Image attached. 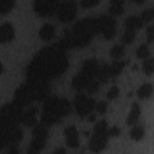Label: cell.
Listing matches in <instances>:
<instances>
[{"label":"cell","instance_id":"cell-8","mask_svg":"<svg viewBox=\"0 0 154 154\" xmlns=\"http://www.w3.org/2000/svg\"><path fill=\"white\" fill-rule=\"evenodd\" d=\"M22 140V130L17 125L0 124V148L6 146H16Z\"/></svg>","mask_w":154,"mask_h":154},{"label":"cell","instance_id":"cell-34","mask_svg":"<svg viewBox=\"0 0 154 154\" xmlns=\"http://www.w3.org/2000/svg\"><path fill=\"white\" fill-rule=\"evenodd\" d=\"M108 11H109V13L112 16H120L123 13V6H113V5H111Z\"/></svg>","mask_w":154,"mask_h":154},{"label":"cell","instance_id":"cell-33","mask_svg":"<svg viewBox=\"0 0 154 154\" xmlns=\"http://www.w3.org/2000/svg\"><path fill=\"white\" fill-rule=\"evenodd\" d=\"M99 2H100V0H82L81 1V5L84 8H90V7L96 6Z\"/></svg>","mask_w":154,"mask_h":154},{"label":"cell","instance_id":"cell-15","mask_svg":"<svg viewBox=\"0 0 154 154\" xmlns=\"http://www.w3.org/2000/svg\"><path fill=\"white\" fill-rule=\"evenodd\" d=\"M13 38H14V29L12 24L4 23L2 25H0V42L1 43L11 42Z\"/></svg>","mask_w":154,"mask_h":154},{"label":"cell","instance_id":"cell-32","mask_svg":"<svg viewBox=\"0 0 154 154\" xmlns=\"http://www.w3.org/2000/svg\"><path fill=\"white\" fill-rule=\"evenodd\" d=\"M95 108L100 114H105L107 112V103L105 101H100V102L95 103Z\"/></svg>","mask_w":154,"mask_h":154},{"label":"cell","instance_id":"cell-22","mask_svg":"<svg viewBox=\"0 0 154 154\" xmlns=\"http://www.w3.org/2000/svg\"><path fill=\"white\" fill-rule=\"evenodd\" d=\"M96 77H97V81L101 82V83H105L109 79V69H108V65H105L102 66L101 69L99 67V71L96 73Z\"/></svg>","mask_w":154,"mask_h":154},{"label":"cell","instance_id":"cell-5","mask_svg":"<svg viewBox=\"0 0 154 154\" xmlns=\"http://www.w3.org/2000/svg\"><path fill=\"white\" fill-rule=\"evenodd\" d=\"M97 71H99V63L95 59H89L84 61L81 72L77 73L72 79V87L76 90L87 89L90 82L94 81V77L96 76Z\"/></svg>","mask_w":154,"mask_h":154},{"label":"cell","instance_id":"cell-27","mask_svg":"<svg viewBox=\"0 0 154 154\" xmlns=\"http://www.w3.org/2000/svg\"><path fill=\"white\" fill-rule=\"evenodd\" d=\"M124 48L122 47V46H119V45H116V46H113L112 47V49H111V57L112 58H114V59H120V58H123L124 57Z\"/></svg>","mask_w":154,"mask_h":154},{"label":"cell","instance_id":"cell-37","mask_svg":"<svg viewBox=\"0 0 154 154\" xmlns=\"http://www.w3.org/2000/svg\"><path fill=\"white\" fill-rule=\"evenodd\" d=\"M124 0H111V5L113 6H123Z\"/></svg>","mask_w":154,"mask_h":154},{"label":"cell","instance_id":"cell-13","mask_svg":"<svg viewBox=\"0 0 154 154\" xmlns=\"http://www.w3.org/2000/svg\"><path fill=\"white\" fill-rule=\"evenodd\" d=\"M60 4V0H35L34 10L41 17H51Z\"/></svg>","mask_w":154,"mask_h":154},{"label":"cell","instance_id":"cell-23","mask_svg":"<svg viewBox=\"0 0 154 154\" xmlns=\"http://www.w3.org/2000/svg\"><path fill=\"white\" fill-rule=\"evenodd\" d=\"M14 1L16 0H0V13H8L14 6Z\"/></svg>","mask_w":154,"mask_h":154},{"label":"cell","instance_id":"cell-12","mask_svg":"<svg viewBox=\"0 0 154 154\" xmlns=\"http://www.w3.org/2000/svg\"><path fill=\"white\" fill-rule=\"evenodd\" d=\"M75 108H76V112L79 117H82V118L87 117L95 108V101L91 97H89L84 94L76 95V97H75Z\"/></svg>","mask_w":154,"mask_h":154},{"label":"cell","instance_id":"cell-9","mask_svg":"<svg viewBox=\"0 0 154 154\" xmlns=\"http://www.w3.org/2000/svg\"><path fill=\"white\" fill-rule=\"evenodd\" d=\"M48 137V131H47V125L45 124H40L36 125L34 131H32V140H31V144L29 148V153H38L43 149L46 141Z\"/></svg>","mask_w":154,"mask_h":154},{"label":"cell","instance_id":"cell-31","mask_svg":"<svg viewBox=\"0 0 154 154\" xmlns=\"http://www.w3.org/2000/svg\"><path fill=\"white\" fill-rule=\"evenodd\" d=\"M118 95H119V89H118V87H116V85H113V87L107 91V99H108V100H113V99H116Z\"/></svg>","mask_w":154,"mask_h":154},{"label":"cell","instance_id":"cell-24","mask_svg":"<svg viewBox=\"0 0 154 154\" xmlns=\"http://www.w3.org/2000/svg\"><path fill=\"white\" fill-rule=\"evenodd\" d=\"M143 135H144V129H143L142 126H140V125L134 126V128L131 129V131H130V137H131L132 140H135V141L141 140V138L143 137Z\"/></svg>","mask_w":154,"mask_h":154},{"label":"cell","instance_id":"cell-20","mask_svg":"<svg viewBox=\"0 0 154 154\" xmlns=\"http://www.w3.org/2000/svg\"><path fill=\"white\" fill-rule=\"evenodd\" d=\"M152 93H153V87H152V84L146 83V84L141 85V88L138 89V91H137V96H138L140 99L144 100V99H149L150 95H152Z\"/></svg>","mask_w":154,"mask_h":154},{"label":"cell","instance_id":"cell-1","mask_svg":"<svg viewBox=\"0 0 154 154\" xmlns=\"http://www.w3.org/2000/svg\"><path fill=\"white\" fill-rule=\"evenodd\" d=\"M65 51L60 43L42 49L28 66V79L47 83L61 75L69 66Z\"/></svg>","mask_w":154,"mask_h":154},{"label":"cell","instance_id":"cell-14","mask_svg":"<svg viewBox=\"0 0 154 154\" xmlns=\"http://www.w3.org/2000/svg\"><path fill=\"white\" fill-rule=\"evenodd\" d=\"M65 140H66V144L70 148H77L79 146L78 132L75 126H67L65 129Z\"/></svg>","mask_w":154,"mask_h":154},{"label":"cell","instance_id":"cell-21","mask_svg":"<svg viewBox=\"0 0 154 154\" xmlns=\"http://www.w3.org/2000/svg\"><path fill=\"white\" fill-rule=\"evenodd\" d=\"M125 66V63L124 61H114L112 65H108V69H109V76L111 77H114V76H118L123 69Z\"/></svg>","mask_w":154,"mask_h":154},{"label":"cell","instance_id":"cell-41","mask_svg":"<svg viewBox=\"0 0 154 154\" xmlns=\"http://www.w3.org/2000/svg\"><path fill=\"white\" fill-rule=\"evenodd\" d=\"M55 153H65V150L64 149H58V150H55Z\"/></svg>","mask_w":154,"mask_h":154},{"label":"cell","instance_id":"cell-11","mask_svg":"<svg viewBox=\"0 0 154 154\" xmlns=\"http://www.w3.org/2000/svg\"><path fill=\"white\" fill-rule=\"evenodd\" d=\"M58 19L61 23H69L72 19H75L77 13V4L75 0H65L59 4L58 10Z\"/></svg>","mask_w":154,"mask_h":154},{"label":"cell","instance_id":"cell-3","mask_svg":"<svg viewBox=\"0 0 154 154\" xmlns=\"http://www.w3.org/2000/svg\"><path fill=\"white\" fill-rule=\"evenodd\" d=\"M48 94L49 88L47 83L28 79L26 83H24L17 89L14 94V101L20 103L22 106H25L32 101H38L47 97Z\"/></svg>","mask_w":154,"mask_h":154},{"label":"cell","instance_id":"cell-28","mask_svg":"<svg viewBox=\"0 0 154 154\" xmlns=\"http://www.w3.org/2000/svg\"><path fill=\"white\" fill-rule=\"evenodd\" d=\"M136 55L140 59H147L149 57V48H148V46L147 45H141L137 48V51H136Z\"/></svg>","mask_w":154,"mask_h":154},{"label":"cell","instance_id":"cell-40","mask_svg":"<svg viewBox=\"0 0 154 154\" xmlns=\"http://www.w3.org/2000/svg\"><path fill=\"white\" fill-rule=\"evenodd\" d=\"M2 71H4V66H2V64L0 63V75L2 73Z\"/></svg>","mask_w":154,"mask_h":154},{"label":"cell","instance_id":"cell-30","mask_svg":"<svg viewBox=\"0 0 154 154\" xmlns=\"http://www.w3.org/2000/svg\"><path fill=\"white\" fill-rule=\"evenodd\" d=\"M99 81H96V79H94V81H91L90 82V84L87 87V90H88V93L89 94H94V93H96L97 90H99Z\"/></svg>","mask_w":154,"mask_h":154},{"label":"cell","instance_id":"cell-16","mask_svg":"<svg viewBox=\"0 0 154 154\" xmlns=\"http://www.w3.org/2000/svg\"><path fill=\"white\" fill-rule=\"evenodd\" d=\"M20 123H23L26 126L36 125V123H37V108L36 107H30L28 111L23 112Z\"/></svg>","mask_w":154,"mask_h":154},{"label":"cell","instance_id":"cell-25","mask_svg":"<svg viewBox=\"0 0 154 154\" xmlns=\"http://www.w3.org/2000/svg\"><path fill=\"white\" fill-rule=\"evenodd\" d=\"M142 67H143V72L146 75L150 76L153 73V71H154V60H153V58L148 57L147 59H144V63H143Z\"/></svg>","mask_w":154,"mask_h":154},{"label":"cell","instance_id":"cell-36","mask_svg":"<svg viewBox=\"0 0 154 154\" xmlns=\"http://www.w3.org/2000/svg\"><path fill=\"white\" fill-rule=\"evenodd\" d=\"M147 38H148V42H153V38H154V28L153 26H149L147 29Z\"/></svg>","mask_w":154,"mask_h":154},{"label":"cell","instance_id":"cell-17","mask_svg":"<svg viewBox=\"0 0 154 154\" xmlns=\"http://www.w3.org/2000/svg\"><path fill=\"white\" fill-rule=\"evenodd\" d=\"M143 22L140 17H136V16H131L129 18H126L125 20V28L129 29V30H137V29H141L143 26Z\"/></svg>","mask_w":154,"mask_h":154},{"label":"cell","instance_id":"cell-2","mask_svg":"<svg viewBox=\"0 0 154 154\" xmlns=\"http://www.w3.org/2000/svg\"><path fill=\"white\" fill-rule=\"evenodd\" d=\"M97 34V20L96 18H84L77 22L71 31H67L65 37L59 42L64 49H70L73 47L87 46L91 37Z\"/></svg>","mask_w":154,"mask_h":154},{"label":"cell","instance_id":"cell-10","mask_svg":"<svg viewBox=\"0 0 154 154\" xmlns=\"http://www.w3.org/2000/svg\"><path fill=\"white\" fill-rule=\"evenodd\" d=\"M96 20H97V32H101L106 40H112L117 32L116 19L111 16H101L96 18Z\"/></svg>","mask_w":154,"mask_h":154},{"label":"cell","instance_id":"cell-29","mask_svg":"<svg viewBox=\"0 0 154 154\" xmlns=\"http://www.w3.org/2000/svg\"><path fill=\"white\" fill-rule=\"evenodd\" d=\"M153 17H154V11H153V8H147V10H144V12L142 13L141 19H142L143 23H148V22H150V20L153 19Z\"/></svg>","mask_w":154,"mask_h":154},{"label":"cell","instance_id":"cell-26","mask_svg":"<svg viewBox=\"0 0 154 154\" xmlns=\"http://www.w3.org/2000/svg\"><path fill=\"white\" fill-rule=\"evenodd\" d=\"M135 36H136V31L135 30L126 29L125 32H124V35H123V37H122V41H123V43L129 45V43H131L135 40Z\"/></svg>","mask_w":154,"mask_h":154},{"label":"cell","instance_id":"cell-18","mask_svg":"<svg viewBox=\"0 0 154 154\" xmlns=\"http://www.w3.org/2000/svg\"><path fill=\"white\" fill-rule=\"evenodd\" d=\"M38 35H40V37H41L42 40L49 41V40H52V38L54 37V35H55V29H54V26H53L52 24H45V25L41 28Z\"/></svg>","mask_w":154,"mask_h":154},{"label":"cell","instance_id":"cell-7","mask_svg":"<svg viewBox=\"0 0 154 154\" xmlns=\"http://www.w3.org/2000/svg\"><path fill=\"white\" fill-rule=\"evenodd\" d=\"M108 138V126L106 120H100L94 126V135L90 138V150L91 152H101L106 147Z\"/></svg>","mask_w":154,"mask_h":154},{"label":"cell","instance_id":"cell-6","mask_svg":"<svg viewBox=\"0 0 154 154\" xmlns=\"http://www.w3.org/2000/svg\"><path fill=\"white\" fill-rule=\"evenodd\" d=\"M23 107L17 101L5 105L0 111V124L2 125H17L20 123Z\"/></svg>","mask_w":154,"mask_h":154},{"label":"cell","instance_id":"cell-38","mask_svg":"<svg viewBox=\"0 0 154 154\" xmlns=\"http://www.w3.org/2000/svg\"><path fill=\"white\" fill-rule=\"evenodd\" d=\"M134 2H136V4H138V5H141V4H143L146 0H132Z\"/></svg>","mask_w":154,"mask_h":154},{"label":"cell","instance_id":"cell-39","mask_svg":"<svg viewBox=\"0 0 154 154\" xmlns=\"http://www.w3.org/2000/svg\"><path fill=\"white\" fill-rule=\"evenodd\" d=\"M95 120V116L94 114H91L90 117H89V122H94Z\"/></svg>","mask_w":154,"mask_h":154},{"label":"cell","instance_id":"cell-19","mask_svg":"<svg viewBox=\"0 0 154 154\" xmlns=\"http://www.w3.org/2000/svg\"><path fill=\"white\" fill-rule=\"evenodd\" d=\"M140 114H141V108L137 103H134L132 107H131V111L128 116V124L129 125H134L137 123L138 118H140Z\"/></svg>","mask_w":154,"mask_h":154},{"label":"cell","instance_id":"cell-35","mask_svg":"<svg viewBox=\"0 0 154 154\" xmlns=\"http://www.w3.org/2000/svg\"><path fill=\"white\" fill-rule=\"evenodd\" d=\"M119 134H120V129L118 126H113V128L108 129V136L117 137V136H119Z\"/></svg>","mask_w":154,"mask_h":154},{"label":"cell","instance_id":"cell-4","mask_svg":"<svg viewBox=\"0 0 154 154\" xmlns=\"http://www.w3.org/2000/svg\"><path fill=\"white\" fill-rule=\"evenodd\" d=\"M70 102L66 99L53 96L47 99L42 109V123L45 125H53L63 119L70 112Z\"/></svg>","mask_w":154,"mask_h":154}]
</instances>
